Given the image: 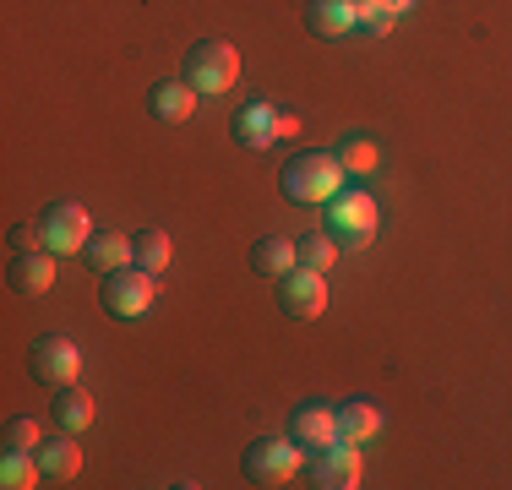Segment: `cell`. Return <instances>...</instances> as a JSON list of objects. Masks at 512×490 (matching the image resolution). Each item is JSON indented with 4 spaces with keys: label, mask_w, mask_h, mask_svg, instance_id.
I'll use <instances>...</instances> for the list:
<instances>
[{
    "label": "cell",
    "mask_w": 512,
    "mask_h": 490,
    "mask_svg": "<svg viewBox=\"0 0 512 490\" xmlns=\"http://www.w3.org/2000/svg\"><path fill=\"white\" fill-rule=\"evenodd\" d=\"M284 196L289 202H306V207H327L338 191H344V164L338 153H300L295 164H284Z\"/></svg>",
    "instance_id": "1"
},
{
    "label": "cell",
    "mask_w": 512,
    "mask_h": 490,
    "mask_svg": "<svg viewBox=\"0 0 512 490\" xmlns=\"http://www.w3.org/2000/svg\"><path fill=\"white\" fill-rule=\"evenodd\" d=\"M376 224H382V213H376L371 191H338L327 202V235L338 240V251H365L376 240Z\"/></svg>",
    "instance_id": "2"
},
{
    "label": "cell",
    "mask_w": 512,
    "mask_h": 490,
    "mask_svg": "<svg viewBox=\"0 0 512 490\" xmlns=\"http://www.w3.org/2000/svg\"><path fill=\"white\" fill-rule=\"evenodd\" d=\"M235 77H240V55H235V44H224V39H202V44H191V55H186V82H191L197 93L218 98V93L235 88Z\"/></svg>",
    "instance_id": "3"
},
{
    "label": "cell",
    "mask_w": 512,
    "mask_h": 490,
    "mask_svg": "<svg viewBox=\"0 0 512 490\" xmlns=\"http://www.w3.org/2000/svg\"><path fill=\"white\" fill-rule=\"evenodd\" d=\"M153 278L148 267H115V273H104V311L115 316V322H137V316H148L153 311Z\"/></svg>",
    "instance_id": "4"
},
{
    "label": "cell",
    "mask_w": 512,
    "mask_h": 490,
    "mask_svg": "<svg viewBox=\"0 0 512 490\" xmlns=\"http://www.w3.org/2000/svg\"><path fill=\"white\" fill-rule=\"evenodd\" d=\"M28 371L39 376L44 387H71L82 376V343L77 338H66V333H44V338H33V349H28Z\"/></svg>",
    "instance_id": "5"
},
{
    "label": "cell",
    "mask_w": 512,
    "mask_h": 490,
    "mask_svg": "<svg viewBox=\"0 0 512 490\" xmlns=\"http://www.w3.org/2000/svg\"><path fill=\"white\" fill-rule=\"evenodd\" d=\"M39 224H44V245H50L55 256L88 251V240H93V218L82 202H50Z\"/></svg>",
    "instance_id": "6"
},
{
    "label": "cell",
    "mask_w": 512,
    "mask_h": 490,
    "mask_svg": "<svg viewBox=\"0 0 512 490\" xmlns=\"http://www.w3.org/2000/svg\"><path fill=\"white\" fill-rule=\"evenodd\" d=\"M278 305L295 322H311V316L327 311V273H311V267H295V273L278 278Z\"/></svg>",
    "instance_id": "7"
},
{
    "label": "cell",
    "mask_w": 512,
    "mask_h": 490,
    "mask_svg": "<svg viewBox=\"0 0 512 490\" xmlns=\"http://www.w3.org/2000/svg\"><path fill=\"white\" fill-rule=\"evenodd\" d=\"M240 463H246V474H251V480L256 485H289V480H295V474H300V447H295V441H256V447H246V458H240Z\"/></svg>",
    "instance_id": "8"
},
{
    "label": "cell",
    "mask_w": 512,
    "mask_h": 490,
    "mask_svg": "<svg viewBox=\"0 0 512 490\" xmlns=\"http://www.w3.org/2000/svg\"><path fill=\"white\" fill-rule=\"evenodd\" d=\"M311 485L316 490H355L360 485V447L355 441H333L311 458Z\"/></svg>",
    "instance_id": "9"
},
{
    "label": "cell",
    "mask_w": 512,
    "mask_h": 490,
    "mask_svg": "<svg viewBox=\"0 0 512 490\" xmlns=\"http://www.w3.org/2000/svg\"><path fill=\"white\" fill-rule=\"evenodd\" d=\"M289 436H295L300 452H322L338 441V409H327V403H300L295 414H289Z\"/></svg>",
    "instance_id": "10"
},
{
    "label": "cell",
    "mask_w": 512,
    "mask_h": 490,
    "mask_svg": "<svg viewBox=\"0 0 512 490\" xmlns=\"http://www.w3.org/2000/svg\"><path fill=\"white\" fill-rule=\"evenodd\" d=\"M306 28L316 39H349V33H360V11H355V0H311Z\"/></svg>",
    "instance_id": "11"
},
{
    "label": "cell",
    "mask_w": 512,
    "mask_h": 490,
    "mask_svg": "<svg viewBox=\"0 0 512 490\" xmlns=\"http://www.w3.org/2000/svg\"><path fill=\"white\" fill-rule=\"evenodd\" d=\"M55 284V251H17L11 256V289L22 300H39Z\"/></svg>",
    "instance_id": "12"
},
{
    "label": "cell",
    "mask_w": 512,
    "mask_h": 490,
    "mask_svg": "<svg viewBox=\"0 0 512 490\" xmlns=\"http://www.w3.org/2000/svg\"><path fill=\"white\" fill-rule=\"evenodd\" d=\"M191 109H197V88H191L186 77H180V82H153V88H148V115L164 120V126L191 120Z\"/></svg>",
    "instance_id": "13"
},
{
    "label": "cell",
    "mask_w": 512,
    "mask_h": 490,
    "mask_svg": "<svg viewBox=\"0 0 512 490\" xmlns=\"http://www.w3.org/2000/svg\"><path fill=\"white\" fill-rule=\"evenodd\" d=\"M273 120H278V109H273V104H262V98H251V104L235 115V142H240V147H251V153L273 147V142H278Z\"/></svg>",
    "instance_id": "14"
},
{
    "label": "cell",
    "mask_w": 512,
    "mask_h": 490,
    "mask_svg": "<svg viewBox=\"0 0 512 490\" xmlns=\"http://www.w3.org/2000/svg\"><path fill=\"white\" fill-rule=\"evenodd\" d=\"M382 436V409L365 398H349L338 403V441H355V447H365V441Z\"/></svg>",
    "instance_id": "15"
},
{
    "label": "cell",
    "mask_w": 512,
    "mask_h": 490,
    "mask_svg": "<svg viewBox=\"0 0 512 490\" xmlns=\"http://www.w3.org/2000/svg\"><path fill=\"white\" fill-rule=\"evenodd\" d=\"M251 267L256 273H267V278H284V273H295L300 267V256H295V240H284V235H262L251 245Z\"/></svg>",
    "instance_id": "16"
},
{
    "label": "cell",
    "mask_w": 512,
    "mask_h": 490,
    "mask_svg": "<svg viewBox=\"0 0 512 490\" xmlns=\"http://www.w3.org/2000/svg\"><path fill=\"white\" fill-rule=\"evenodd\" d=\"M93 414H99V409H93V392H82L77 382L55 392V425H60V431L82 436V431L93 425Z\"/></svg>",
    "instance_id": "17"
},
{
    "label": "cell",
    "mask_w": 512,
    "mask_h": 490,
    "mask_svg": "<svg viewBox=\"0 0 512 490\" xmlns=\"http://www.w3.org/2000/svg\"><path fill=\"white\" fill-rule=\"evenodd\" d=\"M39 463H44V480H77V474H82V447L71 441V431L50 436L39 447Z\"/></svg>",
    "instance_id": "18"
},
{
    "label": "cell",
    "mask_w": 512,
    "mask_h": 490,
    "mask_svg": "<svg viewBox=\"0 0 512 490\" xmlns=\"http://www.w3.org/2000/svg\"><path fill=\"white\" fill-rule=\"evenodd\" d=\"M82 256H88L93 273H115V267H131V262H137V240H126V235H93Z\"/></svg>",
    "instance_id": "19"
},
{
    "label": "cell",
    "mask_w": 512,
    "mask_h": 490,
    "mask_svg": "<svg viewBox=\"0 0 512 490\" xmlns=\"http://www.w3.org/2000/svg\"><path fill=\"white\" fill-rule=\"evenodd\" d=\"M39 480H44L39 452H17V447L0 452V485H6V490H28V485H39Z\"/></svg>",
    "instance_id": "20"
},
{
    "label": "cell",
    "mask_w": 512,
    "mask_h": 490,
    "mask_svg": "<svg viewBox=\"0 0 512 490\" xmlns=\"http://www.w3.org/2000/svg\"><path fill=\"white\" fill-rule=\"evenodd\" d=\"M169 262H175V240H169L164 229H142V235H137V267L164 273Z\"/></svg>",
    "instance_id": "21"
},
{
    "label": "cell",
    "mask_w": 512,
    "mask_h": 490,
    "mask_svg": "<svg viewBox=\"0 0 512 490\" xmlns=\"http://www.w3.org/2000/svg\"><path fill=\"white\" fill-rule=\"evenodd\" d=\"M295 256H300V267H311V273H327V267L338 262V240L327 235V229H322V235H300Z\"/></svg>",
    "instance_id": "22"
},
{
    "label": "cell",
    "mask_w": 512,
    "mask_h": 490,
    "mask_svg": "<svg viewBox=\"0 0 512 490\" xmlns=\"http://www.w3.org/2000/svg\"><path fill=\"white\" fill-rule=\"evenodd\" d=\"M338 164H344V175H371V169L382 164V153L365 137H349V142H338Z\"/></svg>",
    "instance_id": "23"
},
{
    "label": "cell",
    "mask_w": 512,
    "mask_h": 490,
    "mask_svg": "<svg viewBox=\"0 0 512 490\" xmlns=\"http://www.w3.org/2000/svg\"><path fill=\"white\" fill-rule=\"evenodd\" d=\"M6 447H17V452H39V447H44V425H39V420H28V414L6 420Z\"/></svg>",
    "instance_id": "24"
},
{
    "label": "cell",
    "mask_w": 512,
    "mask_h": 490,
    "mask_svg": "<svg viewBox=\"0 0 512 490\" xmlns=\"http://www.w3.org/2000/svg\"><path fill=\"white\" fill-rule=\"evenodd\" d=\"M355 11H360V33H371V39H387V33H393V22H398L382 0H360Z\"/></svg>",
    "instance_id": "25"
},
{
    "label": "cell",
    "mask_w": 512,
    "mask_h": 490,
    "mask_svg": "<svg viewBox=\"0 0 512 490\" xmlns=\"http://www.w3.org/2000/svg\"><path fill=\"white\" fill-rule=\"evenodd\" d=\"M11 251H50V245H44V224H39V218L11 229Z\"/></svg>",
    "instance_id": "26"
},
{
    "label": "cell",
    "mask_w": 512,
    "mask_h": 490,
    "mask_svg": "<svg viewBox=\"0 0 512 490\" xmlns=\"http://www.w3.org/2000/svg\"><path fill=\"white\" fill-rule=\"evenodd\" d=\"M273 131H278V137H295V131H300V115H278Z\"/></svg>",
    "instance_id": "27"
},
{
    "label": "cell",
    "mask_w": 512,
    "mask_h": 490,
    "mask_svg": "<svg viewBox=\"0 0 512 490\" xmlns=\"http://www.w3.org/2000/svg\"><path fill=\"white\" fill-rule=\"evenodd\" d=\"M387 11H393V17H404V11H414V0H382Z\"/></svg>",
    "instance_id": "28"
},
{
    "label": "cell",
    "mask_w": 512,
    "mask_h": 490,
    "mask_svg": "<svg viewBox=\"0 0 512 490\" xmlns=\"http://www.w3.org/2000/svg\"><path fill=\"white\" fill-rule=\"evenodd\" d=\"M355 6H360V0H355Z\"/></svg>",
    "instance_id": "29"
}]
</instances>
